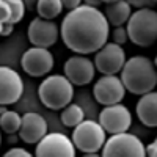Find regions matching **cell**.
<instances>
[{"label": "cell", "instance_id": "1", "mask_svg": "<svg viewBox=\"0 0 157 157\" xmlns=\"http://www.w3.org/2000/svg\"><path fill=\"white\" fill-rule=\"evenodd\" d=\"M60 36L64 46L77 55L96 54L107 44L110 24L101 10L82 5L63 17Z\"/></svg>", "mask_w": 157, "mask_h": 157}, {"label": "cell", "instance_id": "2", "mask_svg": "<svg viewBox=\"0 0 157 157\" xmlns=\"http://www.w3.org/2000/svg\"><path fill=\"white\" fill-rule=\"evenodd\" d=\"M120 77L126 86V91L137 96L151 93L157 86V68L151 58L143 55L130 57L126 61Z\"/></svg>", "mask_w": 157, "mask_h": 157}, {"label": "cell", "instance_id": "3", "mask_svg": "<svg viewBox=\"0 0 157 157\" xmlns=\"http://www.w3.org/2000/svg\"><path fill=\"white\" fill-rule=\"evenodd\" d=\"M38 96L44 107L50 110H63L74 98V85L66 75H47L38 88Z\"/></svg>", "mask_w": 157, "mask_h": 157}, {"label": "cell", "instance_id": "4", "mask_svg": "<svg viewBox=\"0 0 157 157\" xmlns=\"http://www.w3.org/2000/svg\"><path fill=\"white\" fill-rule=\"evenodd\" d=\"M129 41L138 47H149L157 41V11L138 8L127 22Z\"/></svg>", "mask_w": 157, "mask_h": 157}, {"label": "cell", "instance_id": "5", "mask_svg": "<svg viewBox=\"0 0 157 157\" xmlns=\"http://www.w3.org/2000/svg\"><path fill=\"white\" fill-rule=\"evenodd\" d=\"M71 138L78 151H82L83 154H91L104 148L107 141V132L99 121L85 120L82 124L74 127Z\"/></svg>", "mask_w": 157, "mask_h": 157}, {"label": "cell", "instance_id": "6", "mask_svg": "<svg viewBox=\"0 0 157 157\" xmlns=\"http://www.w3.org/2000/svg\"><path fill=\"white\" fill-rule=\"evenodd\" d=\"M102 157H146V146L134 134H116L107 138Z\"/></svg>", "mask_w": 157, "mask_h": 157}, {"label": "cell", "instance_id": "7", "mask_svg": "<svg viewBox=\"0 0 157 157\" xmlns=\"http://www.w3.org/2000/svg\"><path fill=\"white\" fill-rule=\"evenodd\" d=\"M72 138L61 132H49L35 148V157H75Z\"/></svg>", "mask_w": 157, "mask_h": 157}, {"label": "cell", "instance_id": "8", "mask_svg": "<svg viewBox=\"0 0 157 157\" xmlns=\"http://www.w3.org/2000/svg\"><path fill=\"white\" fill-rule=\"evenodd\" d=\"M98 121L105 129V132L110 135L127 132L132 126V113L123 104H115V105L104 107L99 112Z\"/></svg>", "mask_w": 157, "mask_h": 157}, {"label": "cell", "instance_id": "9", "mask_svg": "<svg viewBox=\"0 0 157 157\" xmlns=\"http://www.w3.org/2000/svg\"><path fill=\"white\" fill-rule=\"evenodd\" d=\"M55 64L54 55L49 49L43 47H30L21 57V68L30 77H43L47 75Z\"/></svg>", "mask_w": 157, "mask_h": 157}, {"label": "cell", "instance_id": "10", "mask_svg": "<svg viewBox=\"0 0 157 157\" xmlns=\"http://www.w3.org/2000/svg\"><path fill=\"white\" fill-rule=\"evenodd\" d=\"M126 61V52L123 46H118L115 43H107L94 54L96 71L104 75H116V72H121Z\"/></svg>", "mask_w": 157, "mask_h": 157}, {"label": "cell", "instance_id": "11", "mask_svg": "<svg viewBox=\"0 0 157 157\" xmlns=\"http://www.w3.org/2000/svg\"><path fill=\"white\" fill-rule=\"evenodd\" d=\"M126 86L121 77L116 75H102L93 86V96L98 104L104 107L120 104L124 99Z\"/></svg>", "mask_w": 157, "mask_h": 157}, {"label": "cell", "instance_id": "12", "mask_svg": "<svg viewBox=\"0 0 157 157\" xmlns=\"http://www.w3.org/2000/svg\"><path fill=\"white\" fill-rule=\"evenodd\" d=\"M63 72L72 85L83 86V85H88L94 78L96 66H94V61H91L88 57L74 55L64 61Z\"/></svg>", "mask_w": 157, "mask_h": 157}, {"label": "cell", "instance_id": "13", "mask_svg": "<svg viewBox=\"0 0 157 157\" xmlns=\"http://www.w3.org/2000/svg\"><path fill=\"white\" fill-rule=\"evenodd\" d=\"M27 35H29V41L33 44V47L49 49L58 41L60 30L54 21L36 17L30 22Z\"/></svg>", "mask_w": 157, "mask_h": 157}, {"label": "cell", "instance_id": "14", "mask_svg": "<svg viewBox=\"0 0 157 157\" xmlns=\"http://www.w3.org/2000/svg\"><path fill=\"white\" fill-rule=\"evenodd\" d=\"M24 93L22 77L8 66L0 68V104L11 105L21 99Z\"/></svg>", "mask_w": 157, "mask_h": 157}, {"label": "cell", "instance_id": "15", "mask_svg": "<svg viewBox=\"0 0 157 157\" xmlns=\"http://www.w3.org/2000/svg\"><path fill=\"white\" fill-rule=\"evenodd\" d=\"M47 134V121L39 113L27 112L22 115L19 137L25 145H38Z\"/></svg>", "mask_w": 157, "mask_h": 157}, {"label": "cell", "instance_id": "16", "mask_svg": "<svg viewBox=\"0 0 157 157\" xmlns=\"http://www.w3.org/2000/svg\"><path fill=\"white\" fill-rule=\"evenodd\" d=\"M135 113L141 124L146 127H157V91L140 96L135 105Z\"/></svg>", "mask_w": 157, "mask_h": 157}, {"label": "cell", "instance_id": "17", "mask_svg": "<svg viewBox=\"0 0 157 157\" xmlns=\"http://www.w3.org/2000/svg\"><path fill=\"white\" fill-rule=\"evenodd\" d=\"M105 14L109 24L112 27H123L126 22H129L130 16H132V11H130V3L127 0H118L115 3H110L105 6Z\"/></svg>", "mask_w": 157, "mask_h": 157}, {"label": "cell", "instance_id": "18", "mask_svg": "<svg viewBox=\"0 0 157 157\" xmlns=\"http://www.w3.org/2000/svg\"><path fill=\"white\" fill-rule=\"evenodd\" d=\"M60 120L66 127L74 129V127H77L78 124H82L85 121V112L82 110L80 105H77V104H69L66 109L61 110Z\"/></svg>", "mask_w": 157, "mask_h": 157}, {"label": "cell", "instance_id": "19", "mask_svg": "<svg viewBox=\"0 0 157 157\" xmlns=\"http://www.w3.org/2000/svg\"><path fill=\"white\" fill-rule=\"evenodd\" d=\"M63 8L64 6L61 3V0H39V3L36 6V13H38V17L50 21L60 16Z\"/></svg>", "mask_w": 157, "mask_h": 157}, {"label": "cell", "instance_id": "20", "mask_svg": "<svg viewBox=\"0 0 157 157\" xmlns=\"http://www.w3.org/2000/svg\"><path fill=\"white\" fill-rule=\"evenodd\" d=\"M0 126H2L5 134H19L21 126H22V116L14 112V110H8L2 113L0 116Z\"/></svg>", "mask_w": 157, "mask_h": 157}, {"label": "cell", "instance_id": "21", "mask_svg": "<svg viewBox=\"0 0 157 157\" xmlns=\"http://www.w3.org/2000/svg\"><path fill=\"white\" fill-rule=\"evenodd\" d=\"M5 2V0H3ZM10 6H11V21L10 24L13 25H16L17 22L22 21L24 14H25V3H24V0H11V2H8Z\"/></svg>", "mask_w": 157, "mask_h": 157}, {"label": "cell", "instance_id": "22", "mask_svg": "<svg viewBox=\"0 0 157 157\" xmlns=\"http://www.w3.org/2000/svg\"><path fill=\"white\" fill-rule=\"evenodd\" d=\"M112 39H113L112 43H115V44H118V46L126 44L127 39H129L127 29H124V27H116V29H113V32H112Z\"/></svg>", "mask_w": 157, "mask_h": 157}, {"label": "cell", "instance_id": "23", "mask_svg": "<svg viewBox=\"0 0 157 157\" xmlns=\"http://www.w3.org/2000/svg\"><path fill=\"white\" fill-rule=\"evenodd\" d=\"M3 157H35V155L24 148H11L3 154Z\"/></svg>", "mask_w": 157, "mask_h": 157}, {"label": "cell", "instance_id": "24", "mask_svg": "<svg viewBox=\"0 0 157 157\" xmlns=\"http://www.w3.org/2000/svg\"><path fill=\"white\" fill-rule=\"evenodd\" d=\"M82 2H83V0H61L63 6L66 8V10H69V11H72V10H75V8H78V6H82V5H80Z\"/></svg>", "mask_w": 157, "mask_h": 157}, {"label": "cell", "instance_id": "25", "mask_svg": "<svg viewBox=\"0 0 157 157\" xmlns=\"http://www.w3.org/2000/svg\"><path fill=\"white\" fill-rule=\"evenodd\" d=\"M146 157H157V137L151 145L146 146Z\"/></svg>", "mask_w": 157, "mask_h": 157}, {"label": "cell", "instance_id": "26", "mask_svg": "<svg viewBox=\"0 0 157 157\" xmlns=\"http://www.w3.org/2000/svg\"><path fill=\"white\" fill-rule=\"evenodd\" d=\"M129 3H134V5H138V6H143V8H146L149 5H154L157 3V0H127Z\"/></svg>", "mask_w": 157, "mask_h": 157}, {"label": "cell", "instance_id": "27", "mask_svg": "<svg viewBox=\"0 0 157 157\" xmlns=\"http://www.w3.org/2000/svg\"><path fill=\"white\" fill-rule=\"evenodd\" d=\"M14 30V25L13 24H10V22H2V36H8V35H11V32Z\"/></svg>", "mask_w": 157, "mask_h": 157}, {"label": "cell", "instance_id": "28", "mask_svg": "<svg viewBox=\"0 0 157 157\" xmlns=\"http://www.w3.org/2000/svg\"><path fill=\"white\" fill-rule=\"evenodd\" d=\"M24 3H25V8H27V11H36V6L39 3V0H24Z\"/></svg>", "mask_w": 157, "mask_h": 157}, {"label": "cell", "instance_id": "29", "mask_svg": "<svg viewBox=\"0 0 157 157\" xmlns=\"http://www.w3.org/2000/svg\"><path fill=\"white\" fill-rule=\"evenodd\" d=\"M17 140H21L19 134H10V135H8V138H6V141L10 143V145H16Z\"/></svg>", "mask_w": 157, "mask_h": 157}, {"label": "cell", "instance_id": "30", "mask_svg": "<svg viewBox=\"0 0 157 157\" xmlns=\"http://www.w3.org/2000/svg\"><path fill=\"white\" fill-rule=\"evenodd\" d=\"M85 2V5H88V6H94V8H98L99 5H101V0H83Z\"/></svg>", "mask_w": 157, "mask_h": 157}, {"label": "cell", "instance_id": "31", "mask_svg": "<svg viewBox=\"0 0 157 157\" xmlns=\"http://www.w3.org/2000/svg\"><path fill=\"white\" fill-rule=\"evenodd\" d=\"M82 157H102V155H99L98 152H91V154H83Z\"/></svg>", "mask_w": 157, "mask_h": 157}, {"label": "cell", "instance_id": "32", "mask_svg": "<svg viewBox=\"0 0 157 157\" xmlns=\"http://www.w3.org/2000/svg\"><path fill=\"white\" fill-rule=\"evenodd\" d=\"M101 2H104V3L110 5V3H115V2H118V0H101Z\"/></svg>", "mask_w": 157, "mask_h": 157}, {"label": "cell", "instance_id": "33", "mask_svg": "<svg viewBox=\"0 0 157 157\" xmlns=\"http://www.w3.org/2000/svg\"><path fill=\"white\" fill-rule=\"evenodd\" d=\"M154 64H155V68H157V57H155V60H154Z\"/></svg>", "mask_w": 157, "mask_h": 157}, {"label": "cell", "instance_id": "34", "mask_svg": "<svg viewBox=\"0 0 157 157\" xmlns=\"http://www.w3.org/2000/svg\"><path fill=\"white\" fill-rule=\"evenodd\" d=\"M5 2H11V0H5Z\"/></svg>", "mask_w": 157, "mask_h": 157}]
</instances>
